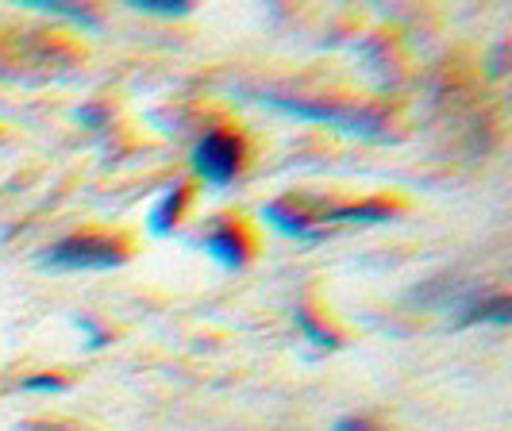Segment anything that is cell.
I'll list each match as a JSON object with an SVG mask.
<instances>
[{"mask_svg":"<svg viewBox=\"0 0 512 431\" xmlns=\"http://www.w3.org/2000/svg\"><path fill=\"white\" fill-rule=\"evenodd\" d=\"M335 431H374L370 424H362V420H339V428Z\"/></svg>","mask_w":512,"mask_h":431,"instance_id":"cell-11","label":"cell"},{"mask_svg":"<svg viewBox=\"0 0 512 431\" xmlns=\"http://www.w3.org/2000/svg\"><path fill=\"white\" fill-rule=\"evenodd\" d=\"M297 328L305 331V335L312 339V343H316V347H335V335H332V331L320 328V324H316V320L308 316L305 308H297Z\"/></svg>","mask_w":512,"mask_h":431,"instance_id":"cell-8","label":"cell"},{"mask_svg":"<svg viewBox=\"0 0 512 431\" xmlns=\"http://www.w3.org/2000/svg\"><path fill=\"white\" fill-rule=\"evenodd\" d=\"M77 120H81V124H104V112L101 108H81Z\"/></svg>","mask_w":512,"mask_h":431,"instance_id":"cell-10","label":"cell"},{"mask_svg":"<svg viewBox=\"0 0 512 431\" xmlns=\"http://www.w3.org/2000/svg\"><path fill=\"white\" fill-rule=\"evenodd\" d=\"M258 101L270 104V108H282V112H289V116L316 120V124L343 127V131H362V135H378V131H382V116H374V112H362V108H339V104L293 101V97H274V93H262Z\"/></svg>","mask_w":512,"mask_h":431,"instance_id":"cell-2","label":"cell"},{"mask_svg":"<svg viewBox=\"0 0 512 431\" xmlns=\"http://www.w3.org/2000/svg\"><path fill=\"white\" fill-rule=\"evenodd\" d=\"M131 8L151 12V16H185V12H189V4H185V0H135Z\"/></svg>","mask_w":512,"mask_h":431,"instance_id":"cell-7","label":"cell"},{"mask_svg":"<svg viewBox=\"0 0 512 431\" xmlns=\"http://www.w3.org/2000/svg\"><path fill=\"white\" fill-rule=\"evenodd\" d=\"M24 431H62V428H54V424H24Z\"/></svg>","mask_w":512,"mask_h":431,"instance_id":"cell-12","label":"cell"},{"mask_svg":"<svg viewBox=\"0 0 512 431\" xmlns=\"http://www.w3.org/2000/svg\"><path fill=\"white\" fill-rule=\"evenodd\" d=\"M243 166V143L228 131H205L193 147V170L208 185H228Z\"/></svg>","mask_w":512,"mask_h":431,"instance_id":"cell-3","label":"cell"},{"mask_svg":"<svg viewBox=\"0 0 512 431\" xmlns=\"http://www.w3.org/2000/svg\"><path fill=\"white\" fill-rule=\"evenodd\" d=\"M27 4H31V8H43V12H54V16H70L77 24H89V27L97 24L85 8H70V4H58V0H27Z\"/></svg>","mask_w":512,"mask_h":431,"instance_id":"cell-6","label":"cell"},{"mask_svg":"<svg viewBox=\"0 0 512 431\" xmlns=\"http://www.w3.org/2000/svg\"><path fill=\"white\" fill-rule=\"evenodd\" d=\"M128 258V251L116 239H101V235H70L62 243L47 247L43 266L54 270H112Z\"/></svg>","mask_w":512,"mask_h":431,"instance_id":"cell-1","label":"cell"},{"mask_svg":"<svg viewBox=\"0 0 512 431\" xmlns=\"http://www.w3.org/2000/svg\"><path fill=\"white\" fill-rule=\"evenodd\" d=\"M181 208H185V189L181 185H170L166 193H162V201L154 204L151 212V231L154 235H166V231L178 224Z\"/></svg>","mask_w":512,"mask_h":431,"instance_id":"cell-5","label":"cell"},{"mask_svg":"<svg viewBox=\"0 0 512 431\" xmlns=\"http://www.w3.org/2000/svg\"><path fill=\"white\" fill-rule=\"evenodd\" d=\"M201 247H205L220 266H228V270H239V266L247 262V239L231 228V224H216V228L201 239Z\"/></svg>","mask_w":512,"mask_h":431,"instance_id":"cell-4","label":"cell"},{"mask_svg":"<svg viewBox=\"0 0 512 431\" xmlns=\"http://www.w3.org/2000/svg\"><path fill=\"white\" fill-rule=\"evenodd\" d=\"M24 389H31V393H58V389H66V381L43 374V378H24Z\"/></svg>","mask_w":512,"mask_h":431,"instance_id":"cell-9","label":"cell"}]
</instances>
